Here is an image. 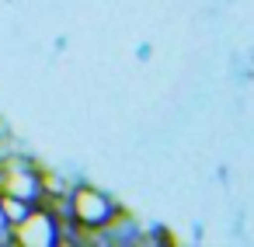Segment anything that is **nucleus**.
<instances>
[{"label": "nucleus", "instance_id": "nucleus-1", "mask_svg": "<svg viewBox=\"0 0 254 247\" xmlns=\"http://www.w3.org/2000/svg\"><path fill=\"white\" fill-rule=\"evenodd\" d=\"M70 216H73V223L80 226L84 237H94V233L108 230V223L115 219V209H112V202L101 191L77 188L73 191V202H70Z\"/></svg>", "mask_w": 254, "mask_h": 247}, {"label": "nucleus", "instance_id": "nucleus-2", "mask_svg": "<svg viewBox=\"0 0 254 247\" xmlns=\"http://www.w3.org/2000/svg\"><path fill=\"white\" fill-rule=\"evenodd\" d=\"M11 237L18 240V244H49V240H56V223H53V216L49 212H42V209H28L18 223H11Z\"/></svg>", "mask_w": 254, "mask_h": 247}, {"label": "nucleus", "instance_id": "nucleus-3", "mask_svg": "<svg viewBox=\"0 0 254 247\" xmlns=\"http://www.w3.org/2000/svg\"><path fill=\"white\" fill-rule=\"evenodd\" d=\"M7 226V219H4V209H0V230H4Z\"/></svg>", "mask_w": 254, "mask_h": 247}]
</instances>
